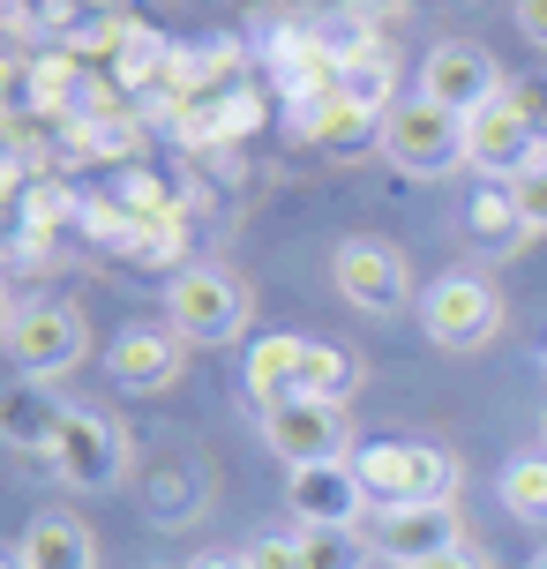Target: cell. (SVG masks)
<instances>
[{
    "label": "cell",
    "instance_id": "obj_20",
    "mask_svg": "<svg viewBox=\"0 0 547 569\" xmlns=\"http://www.w3.org/2000/svg\"><path fill=\"white\" fill-rule=\"evenodd\" d=\"M292 540H300V569H368L360 562L368 555L360 532H316V525H300Z\"/></svg>",
    "mask_w": 547,
    "mask_h": 569
},
{
    "label": "cell",
    "instance_id": "obj_21",
    "mask_svg": "<svg viewBox=\"0 0 547 569\" xmlns=\"http://www.w3.org/2000/svg\"><path fill=\"white\" fill-rule=\"evenodd\" d=\"M76 142H83L90 158H128V150H136V120H113V113H83V128H76Z\"/></svg>",
    "mask_w": 547,
    "mask_h": 569
},
{
    "label": "cell",
    "instance_id": "obj_8",
    "mask_svg": "<svg viewBox=\"0 0 547 569\" xmlns=\"http://www.w3.org/2000/svg\"><path fill=\"white\" fill-rule=\"evenodd\" d=\"M53 465H60V480L83 487V495L120 487V472H128V435H120L106 412L68 405V412H60V435H53Z\"/></svg>",
    "mask_w": 547,
    "mask_h": 569
},
{
    "label": "cell",
    "instance_id": "obj_6",
    "mask_svg": "<svg viewBox=\"0 0 547 569\" xmlns=\"http://www.w3.org/2000/svg\"><path fill=\"white\" fill-rule=\"evenodd\" d=\"M360 540H368V555H382V562L420 569V562H435V555L465 547V517H458V502H375L368 525H360Z\"/></svg>",
    "mask_w": 547,
    "mask_h": 569
},
{
    "label": "cell",
    "instance_id": "obj_13",
    "mask_svg": "<svg viewBox=\"0 0 547 569\" xmlns=\"http://www.w3.org/2000/svg\"><path fill=\"white\" fill-rule=\"evenodd\" d=\"M465 128H473V166H480V172H495L503 188H510L518 172H533V166L547 158L540 142H533V128L518 120V106H510V90H503L495 106H480V113L465 120Z\"/></svg>",
    "mask_w": 547,
    "mask_h": 569
},
{
    "label": "cell",
    "instance_id": "obj_28",
    "mask_svg": "<svg viewBox=\"0 0 547 569\" xmlns=\"http://www.w3.org/2000/svg\"><path fill=\"white\" fill-rule=\"evenodd\" d=\"M420 569H495V562H488V547L465 540V547H450V555H435V562H420Z\"/></svg>",
    "mask_w": 547,
    "mask_h": 569
},
{
    "label": "cell",
    "instance_id": "obj_1",
    "mask_svg": "<svg viewBox=\"0 0 547 569\" xmlns=\"http://www.w3.org/2000/svg\"><path fill=\"white\" fill-rule=\"evenodd\" d=\"M382 158L412 180H450L458 166H473V128L435 98H398L382 113Z\"/></svg>",
    "mask_w": 547,
    "mask_h": 569
},
{
    "label": "cell",
    "instance_id": "obj_19",
    "mask_svg": "<svg viewBox=\"0 0 547 569\" xmlns=\"http://www.w3.org/2000/svg\"><path fill=\"white\" fill-rule=\"evenodd\" d=\"M503 502L525 525H547V450H525L503 465Z\"/></svg>",
    "mask_w": 547,
    "mask_h": 569
},
{
    "label": "cell",
    "instance_id": "obj_2",
    "mask_svg": "<svg viewBox=\"0 0 547 569\" xmlns=\"http://www.w3.org/2000/svg\"><path fill=\"white\" fill-rule=\"evenodd\" d=\"M248 284L218 270V262H188L173 284H166V322H173L188 345H240L248 338Z\"/></svg>",
    "mask_w": 547,
    "mask_h": 569
},
{
    "label": "cell",
    "instance_id": "obj_11",
    "mask_svg": "<svg viewBox=\"0 0 547 569\" xmlns=\"http://www.w3.org/2000/svg\"><path fill=\"white\" fill-rule=\"evenodd\" d=\"M286 502L300 525H316V532H360L368 525V487L352 472V457H330V465H292V487Z\"/></svg>",
    "mask_w": 547,
    "mask_h": 569
},
{
    "label": "cell",
    "instance_id": "obj_31",
    "mask_svg": "<svg viewBox=\"0 0 547 569\" xmlns=\"http://www.w3.org/2000/svg\"><path fill=\"white\" fill-rule=\"evenodd\" d=\"M540 450H547V420H540Z\"/></svg>",
    "mask_w": 547,
    "mask_h": 569
},
{
    "label": "cell",
    "instance_id": "obj_29",
    "mask_svg": "<svg viewBox=\"0 0 547 569\" xmlns=\"http://www.w3.org/2000/svg\"><path fill=\"white\" fill-rule=\"evenodd\" d=\"M188 569H248V555H196Z\"/></svg>",
    "mask_w": 547,
    "mask_h": 569
},
{
    "label": "cell",
    "instance_id": "obj_15",
    "mask_svg": "<svg viewBox=\"0 0 547 569\" xmlns=\"http://www.w3.org/2000/svg\"><path fill=\"white\" fill-rule=\"evenodd\" d=\"M23 555H30V569H98V540H90V525H83V517H68V510L30 517Z\"/></svg>",
    "mask_w": 547,
    "mask_h": 569
},
{
    "label": "cell",
    "instance_id": "obj_25",
    "mask_svg": "<svg viewBox=\"0 0 547 569\" xmlns=\"http://www.w3.org/2000/svg\"><path fill=\"white\" fill-rule=\"evenodd\" d=\"M248 569H300V540H292V532L256 540V547H248Z\"/></svg>",
    "mask_w": 547,
    "mask_h": 569
},
{
    "label": "cell",
    "instance_id": "obj_30",
    "mask_svg": "<svg viewBox=\"0 0 547 569\" xmlns=\"http://www.w3.org/2000/svg\"><path fill=\"white\" fill-rule=\"evenodd\" d=\"M0 569H30V555H23V547H16V555H0Z\"/></svg>",
    "mask_w": 547,
    "mask_h": 569
},
{
    "label": "cell",
    "instance_id": "obj_9",
    "mask_svg": "<svg viewBox=\"0 0 547 569\" xmlns=\"http://www.w3.org/2000/svg\"><path fill=\"white\" fill-rule=\"evenodd\" d=\"M262 442L286 457V465H330L352 442V412L338 398H286L262 412Z\"/></svg>",
    "mask_w": 547,
    "mask_h": 569
},
{
    "label": "cell",
    "instance_id": "obj_22",
    "mask_svg": "<svg viewBox=\"0 0 547 569\" xmlns=\"http://www.w3.org/2000/svg\"><path fill=\"white\" fill-rule=\"evenodd\" d=\"M30 76H38V106H46V113H60V106L76 98V60H68V53L30 60Z\"/></svg>",
    "mask_w": 547,
    "mask_h": 569
},
{
    "label": "cell",
    "instance_id": "obj_3",
    "mask_svg": "<svg viewBox=\"0 0 547 569\" xmlns=\"http://www.w3.org/2000/svg\"><path fill=\"white\" fill-rule=\"evenodd\" d=\"M330 278H338V300L375 315V322H398V315L412 308V262H405L390 240H375V232H346V240H338Z\"/></svg>",
    "mask_w": 547,
    "mask_h": 569
},
{
    "label": "cell",
    "instance_id": "obj_12",
    "mask_svg": "<svg viewBox=\"0 0 547 569\" xmlns=\"http://www.w3.org/2000/svg\"><path fill=\"white\" fill-rule=\"evenodd\" d=\"M180 352H188V338H180L173 322H136V330H120V338H113L106 375H113L120 390L150 398V390H173V382H180Z\"/></svg>",
    "mask_w": 547,
    "mask_h": 569
},
{
    "label": "cell",
    "instance_id": "obj_10",
    "mask_svg": "<svg viewBox=\"0 0 547 569\" xmlns=\"http://www.w3.org/2000/svg\"><path fill=\"white\" fill-rule=\"evenodd\" d=\"M510 90V76L495 68L488 46H473V38H442L428 53V68H420V98H435V106H450V113H480V106H495Z\"/></svg>",
    "mask_w": 547,
    "mask_h": 569
},
{
    "label": "cell",
    "instance_id": "obj_26",
    "mask_svg": "<svg viewBox=\"0 0 547 569\" xmlns=\"http://www.w3.org/2000/svg\"><path fill=\"white\" fill-rule=\"evenodd\" d=\"M510 188H518V202H525V218H533V232H547V158H540L533 172H518Z\"/></svg>",
    "mask_w": 547,
    "mask_h": 569
},
{
    "label": "cell",
    "instance_id": "obj_24",
    "mask_svg": "<svg viewBox=\"0 0 547 569\" xmlns=\"http://www.w3.org/2000/svg\"><path fill=\"white\" fill-rule=\"evenodd\" d=\"M510 106H518V120L533 128V142L547 150V76H510Z\"/></svg>",
    "mask_w": 547,
    "mask_h": 569
},
{
    "label": "cell",
    "instance_id": "obj_23",
    "mask_svg": "<svg viewBox=\"0 0 547 569\" xmlns=\"http://www.w3.org/2000/svg\"><path fill=\"white\" fill-rule=\"evenodd\" d=\"M83 210V196L68 188V180H46V188H30V202H23V218H38V226H68Z\"/></svg>",
    "mask_w": 547,
    "mask_h": 569
},
{
    "label": "cell",
    "instance_id": "obj_7",
    "mask_svg": "<svg viewBox=\"0 0 547 569\" xmlns=\"http://www.w3.org/2000/svg\"><path fill=\"white\" fill-rule=\"evenodd\" d=\"M90 352V322L68 300H38V308H16L8 315V360L23 382H46V375H68L83 368Z\"/></svg>",
    "mask_w": 547,
    "mask_h": 569
},
{
    "label": "cell",
    "instance_id": "obj_17",
    "mask_svg": "<svg viewBox=\"0 0 547 569\" xmlns=\"http://www.w3.org/2000/svg\"><path fill=\"white\" fill-rule=\"evenodd\" d=\"M60 412H68V405H53L38 382H23V390L8 398V412H0V427H8V442H16V450H46V457H53Z\"/></svg>",
    "mask_w": 547,
    "mask_h": 569
},
{
    "label": "cell",
    "instance_id": "obj_5",
    "mask_svg": "<svg viewBox=\"0 0 547 569\" xmlns=\"http://www.w3.org/2000/svg\"><path fill=\"white\" fill-rule=\"evenodd\" d=\"M420 330L442 352H480V345L503 338V292L480 270H450L420 292Z\"/></svg>",
    "mask_w": 547,
    "mask_h": 569
},
{
    "label": "cell",
    "instance_id": "obj_27",
    "mask_svg": "<svg viewBox=\"0 0 547 569\" xmlns=\"http://www.w3.org/2000/svg\"><path fill=\"white\" fill-rule=\"evenodd\" d=\"M510 16H518V30L547 53V0H510Z\"/></svg>",
    "mask_w": 547,
    "mask_h": 569
},
{
    "label": "cell",
    "instance_id": "obj_16",
    "mask_svg": "<svg viewBox=\"0 0 547 569\" xmlns=\"http://www.w3.org/2000/svg\"><path fill=\"white\" fill-rule=\"evenodd\" d=\"M300 345L308 338H256L248 345V368H240V390L270 412V405L292 398V368H300Z\"/></svg>",
    "mask_w": 547,
    "mask_h": 569
},
{
    "label": "cell",
    "instance_id": "obj_14",
    "mask_svg": "<svg viewBox=\"0 0 547 569\" xmlns=\"http://www.w3.org/2000/svg\"><path fill=\"white\" fill-rule=\"evenodd\" d=\"M465 232L480 240V256H518L525 240H533V218H525V202H518V188H488L480 180V196L465 202Z\"/></svg>",
    "mask_w": 547,
    "mask_h": 569
},
{
    "label": "cell",
    "instance_id": "obj_32",
    "mask_svg": "<svg viewBox=\"0 0 547 569\" xmlns=\"http://www.w3.org/2000/svg\"><path fill=\"white\" fill-rule=\"evenodd\" d=\"M533 569H547V555H540V562H533Z\"/></svg>",
    "mask_w": 547,
    "mask_h": 569
},
{
    "label": "cell",
    "instance_id": "obj_18",
    "mask_svg": "<svg viewBox=\"0 0 547 569\" xmlns=\"http://www.w3.org/2000/svg\"><path fill=\"white\" fill-rule=\"evenodd\" d=\"M346 390H352V360L338 352V345H300V368H292V398H338L346 405Z\"/></svg>",
    "mask_w": 547,
    "mask_h": 569
},
{
    "label": "cell",
    "instance_id": "obj_4",
    "mask_svg": "<svg viewBox=\"0 0 547 569\" xmlns=\"http://www.w3.org/2000/svg\"><path fill=\"white\" fill-rule=\"evenodd\" d=\"M352 472L375 502H450L458 495V457L435 442H360Z\"/></svg>",
    "mask_w": 547,
    "mask_h": 569
}]
</instances>
